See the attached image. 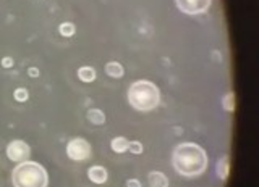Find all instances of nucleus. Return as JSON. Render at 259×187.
Wrapping results in <instances>:
<instances>
[{
    "label": "nucleus",
    "instance_id": "nucleus-16",
    "mask_svg": "<svg viewBox=\"0 0 259 187\" xmlns=\"http://www.w3.org/2000/svg\"><path fill=\"white\" fill-rule=\"evenodd\" d=\"M28 97H29V92L26 89L20 87V89L15 90V99H17L18 102H26V100H28Z\"/></svg>",
    "mask_w": 259,
    "mask_h": 187
},
{
    "label": "nucleus",
    "instance_id": "nucleus-3",
    "mask_svg": "<svg viewBox=\"0 0 259 187\" xmlns=\"http://www.w3.org/2000/svg\"><path fill=\"white\" fill-rule=\"evenodd\" d=\"M12 183L15 187H47L49 176L39 163L23 162L13 169Z\"/></svg>",
    "mask_w": 259,
    "mask_h": 187
},
{
    "label": "nucleus",
    "instance_id": "nucleus-14",
    "mask_svg": "<svg viewBox=\"0 0 259 187\" xmlns=\"http://www.w3.org/2000/svg\"><path fill=\"white\" fill-rule=\"evenodd\" d=\"M222 105L227 111H234L235 110V95L232 92H227L224 97H222Z\"/></svg>",
    "mask_w": 259,
    "mask_h": 187
},
{
    "label": "nucleus",
    "instance_id": "nucleus-10",
    "mask_svg": "<svg viewBox=\"0 0 259 187\" xmlns=\"http://www.w3.org/2000/svg\"><path fill=\"white\" fill-rule=\"evenodd\" d=\"M128 139L125 137H115L112 139V142H110V147H112V150L115 153H123L128 150Z\"/></svg>",
    "mask_w": 259,
    "mask_h": 187
},
{
    "label": "nucleus",
    "instance_id": "nucleus-20",
    "mask_svg": "<svg viewBox=\"0 0 259 187\" xmlns=\"http://www.w3.org/2000/svg\"><path fill=\"white\" fill-rule=\"evenodd\" d=\"M29 76H33V78L39 76V69L38 68H29Z\"/></svg>",
    "mask_w": 259,
    "mask_h": 187
},
{
    "label": "nucleus",
    "instance_id": "nucleus-7",
    "mask_svg": "<svg viewBox=\"0 0 259 187\" xmlns=\"http://www.w3.org/2000/svg\"><path fill=\"white\" fill-rule=\"evenodd\" d=\"M107 169L104 166H93L88 171V178L96 184H104L107 181Z\"/></svg>",
    "mask_w": 259,
    "mask_h": 187
},
{
    "label": "nucleus",
    "instance_id": "nucleus-8",
    "mask_svg": "<svg viewBox=\"0 0 259 187\" xmlns=\"http://www.w3.org/2000/svg\"><path fill=\"white\" fill-rule=\"evenodd\" d=\"M147 183L151 187H168V178L161 171H152L147 176Z\"/></svg>",
    "mask_w": 259,
    "mask_h": 187
},
{
    "label": "nucleus",
    "instance_id": "nucleus-12",
    "mask_svg": "<svg viewBox=\"0 0 259 187\" xmlns=\"http://www.w3.org/2000/svg\"><path fill=\"white\" fill-rule=\"evenodd\" d=\"M105 73H107L110 78H121L123 76V66L117 62H110L105 65Z\"/></svg>",
    "mask_w": 259,
    "mask_h": 187
},
{
    "label": "nucleus",
    "instance_id": "nucleus-15",
    "mask_svg": "<svg viewBox=\"0 0 259 187\" xmlns=\"http://www.w3.org/2000/svg\"><path fill=\"white\" fill-rule=\"evenodd\" d=\"M59 31H60L62 36L70 37V36H73V34L76 33V28H75V24H73V23H62Z\"/></svg>",
    "mask_w": 259,
    "mask_h": 187
},
{
    "label": "nucleus",
    "instance_id": "nucleus-9",
    "mask_svg": "<svg viewBox=\"0 0 259 187\" xmlns=\"http://www.w3.org/2000/svg\"><path fill=\"white\" fill-rule=\"evenodd\" d=\"M78 78H80L83 83H93L94 79H96V69L93 66H81L78 69Z\"/></svg>",
    "mask_w": 259,
    "mask_h": 187
},
{
    "label": "nucleus",
    "instance_id": "nucleus-13",
    "mask_svg": "<svg viewBox=\"0 0 259 187\" xmlns=\"http://www.w3.org/2000/svg\"><path fill=\"white\" fill-rule=\"evenodd\" d=\"M88 118L91 123H94V125H104L105 123V115L102 113L100 110L97 108H93L88 111Z\"/></svg>",
    "mask_w": 259,
    "mask_h": 187
},
{
    "label": "nucleus",
    "instance_id": "nucleus-18",
    "mask_svg": "<svg viewBox=\"0 0 259 187\" xmlns=\"http://www.w3.org/2000/svg\"><path fill=\"white\" fill-rule=\"evenodd\" d=\"M12 65H13V60H12L10 57L3 58V60H2V66H3V68H12Z\"/></svg>",
    "mask_w": 259,
    "mask_h": 187
},
{
    "label": "nucleus",
    "instance_id": "nucleus-19",
    "mask_svg": "<svg viewBox=\"0 0 259 187\" xmlns=\"http://www.w3.org/2000/svg\"><path fill=\"white\" fill-rule=\"evenodd\" d=\"M126 187H141V183L138 179H130L128 183H126Z\"/></svg>",
    "mask_w": 259,
    "mask_h": 187
},
{
    "label": "nucleus",
    "instance_id": "nucleus-17",
    "mask_svg": "<svg viewBox=\"0 0 259 187\" xmlns=\"http://www.w3.org/2000/svg\"><path fill=\"white\" fill-rule=\"evenodd\" d=\"M128 150L131 153H135V155H140L142 153V144L140 141H133V142H130L128 144Z\"/></svg>",
    "mask_w": 259,
    "mask_h": 187
},
{
    "label": "nucleus",
    "instance_id": "nucleus-11",
    "mask_svg": "<svg viewBox=\"0 0 259 187\" xmlns=\"http://www.w3.org/2000/svg\"><path fill=\"white\" fill-rule=\"evenodd\" d=\"M229 171H230V162L229 157H222L217 162V176L220 179H227L229 178Z\"/></svg>",
    "mask_w": 259,
    "mask_h": 187
},
{
    "label": "nucleus",
    "instance_id": "nucleus-4",
    "mask_svg": "<svg viewBox=\"0 0 259 187\" xmlns=\"http://www.w3.org/2000/svg\"><path fill=\"white\" fill-rule=\"evenodd\" d=\"M67 155L68 158L75 160V162H83V160H88L91 157V145L81 137L71 139L67 145Z\"/></svg>",
    "mask_w": 259,
    "mask_h": 187
},
{
    "label": "nucleus",
    "instance_id": "nucleus-2",
    "mask_svg": "<svg viewBox=\"0 0 259 187\" xmlns=\"http://www.w3.org/2000/svg\"><path fill=\"white\" fill-rule=\"evenodd\" d=\"M128 102L135 110L149 111L154 110L161 102L159 87L151 81H135L128 89Z\"/></svg>",
    "mask_w": 259,
    "mask_h": 187
},
{
    "label": "nucleus",
    "instance_id": "nucleus-1",
    "mask_svg": "<svg viewBox=\"0 0 259 187\" xmlns=\"http://www.w3.org/2000/svg\"><path fill=\"white\" fill-rule=\"evenodd\" d=\"M172 163L178 174L194 178V176L203 174L208 168V153L198 144L185 142L175 147Z\"/></svg>",
    "mask_w": 259,
    "mask_h": 187
},
{
    "label": "nucleus",
    "instance_id": "nucleus-5",
    "mask_svg": "<svg viewBox=\"0 0 259 187\" xmlns=\"http://www.w3.org/2000/svg\"><path fill=\"white\" fill-rule=\"evenodd\" d=\"M31 155V148L24 141H12L7 147V157L12 160V162L17 163H23L28 162Z\"/></svg>",
    "mask_w": 259,
    "mask_h": 187
},
{
    "label": "nucleus",
    "instance_id": "nucleus-6",
    "mask_svg": "<svg viewBox=\"0 0 259 187\" xmlns=\"http://www.w3.org/2000/svg\"><path fill=\"white\" fill-rule=\"evenodd\" d=\"M177 7L182 13L187 15H199L208 12L212 0H175Z\"/></svg>",
    "mask_w": 259,
    "mask_h": 187
}]
</instances>
